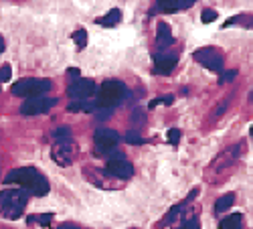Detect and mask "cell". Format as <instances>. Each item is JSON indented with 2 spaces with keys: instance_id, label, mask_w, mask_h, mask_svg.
<instances>
[{
  "instance_id": "30bf717a",
  "label": "cell",
  "mask_w": 253,
  "mask_h": 229,
  "mask_svg": "<svg viewBox=\"0 0 253 229\" xmlns=\"http://www.w3.org/2000/svg\"><path fill=\"white\" fill-rule=\"evenodd\" d=\"M105 171H108L114 179H120V181H128L132 175H134V166L132 162L126 158L122 152H116L112 158H108V164H105Z\"/></svg>"
},
{
  "instance_id": "836d02e7",
  "label": "cell",
  "mask_w": 253,
  "mask_h": 229,
  "mask_svg": "<svg viewBox=\"0 0 253 229\" xmlns=\"http://www.w3.org/2000/svg\"><path fill=\"white\" fill-rule=\"evenodd\" d=\"M134 229H138V227H134Z\"/></svg>"
},
{
  "instance_id": "83f0119b",
  "label": "cell",
  "mask_w": 253,
  "mask_h": 229,
  "mask_svg": "<svg viewBox=\"0 0 253 229\" xmlns=\"http://www.w3.org/2000/svg\"><path fill=\"white\" fill-rule=\"evenodd\" d=\"M235 77V71H229V73H221V77H219V83H227V81H231V79H233Z\"/></svg>"
},
{
  "instance_id": "3957f363",
  "label": "cell",
  "mask_w": 253,
  "mask_h": 229,
  "mask_svg": "<svg viewBox=\"0 0 253 229\" xmlns=\"http://www.w3.org/2000/svg\"><path fill=\"white\" fill-rule=\"evenodd\" d=\"M29 193L25 189H4L0 191V215L4 219H18L25 213L29 203Z\"/></svg>"
},
{
  "instance_id": "4fadbf2b",
  "label": "cell",
  "mask_w": 253,
  "mask_h": 229,
  "mask_svg": "<svg viewBox=\"0 0 253 229\" xmlns=\"http://www.w3.org/2000/svg\"><path fill=\"white\" fill-rule=\"evenodd\" d=\"M85 177H87V181L89 183H93V184H97V186H101V189H122L124 184H120V183H114V177L105 171V169H95V166H85Z\"/></svg>"
},
{
  "instance_id": "d6986e66",
  "label": "cell",
  "mask_w": 253,
  "mask_h": 229,
  "mask_svg": "<svg viewBox=\"0 0 253 229\" xmlns=\"http://www.w3.org/2000/svg\"><path fill=\"white\" fill-rule=\"evenodd\" d=\"M219 229H243V215L241 213H231L225 217L219 225Z\"/></svg>"
},
{
  "instance_id": "4dcf8cb0",
  "label": "cell",
  "mask_w": 253,
  "mask_h": 229,
  "mask_svg": "<svg viewBox=\"0 0 253 229\" xmlns=\"http://www.w3.org/2000/svg\"><path fill=\"white\" fill-rule=\"evenodd\" d=\"M2 51H4V39L0 37V53H2Z\"/></svg>"
},
{
  "instance_id": "4316f807",
  "label": "cell",
  "mask_w": 253,
  "mask_h": 229,
  "mask_svg": "<svg viewBox=\"0 0 253 229\" xmlns=\"http://www.w3.org/2000/svg\"><path fill=\"white\" fill-rule=\"evenodd\" d=\"M35 221H39L41 225H45V227H47V225H49V223L53 221V213H45V215H41V217H37Z\"/></svg>"
},
{
  "instance_id": "cb8c5ba5",
  "label": "cell",
  "mask_w": 253,
  "mask_h": 229,
  "mask_svg": "<svg viewBox=\"0 0 253 229\" xmlns=\"http://www.w3.org/2000/svg\"><path fill=\"white\" fill-rule=\"evenodd\" d=\"M126 142H130V144H142V142H144V138H142L136 130H130L128 134H126Z\"/></svg>"
},
{
  "instance_id": "7a4b0ae2",
  "label": "cell",
  "mask_w": 253,
  "mask_h": 229,
  "mask_svg": "<svg viewBox=\"0 0 253 229\" xmlns=\"http://www.w3.org/2000/svg\"><path fill=\"white\" fill-rule=\"evenodd\" d=\"M128 95H130L128 88H126L120 79H105L99 86L95 101H97V108L114 110V108L120 106V103H124L126 99H128Z\"/></svg>"
},
{
  "instance_id": "44dd1931",
  "label": "cell",
  "mask_w": 253,
  "mask_h": 229,
  "mask_svg": "<svg viewBox=\"0 0 253 229\" xmlns=\"http://www.w3.org/2000/svg\"><path fill=\"white\" fill-rule=\"evenodd\" d=\"M73 41H75V45H77L79 49H83V47L87 45V31H85V29L75 31V33H73Z\"/></svg>"
},
{
  "instance_id": "8992f818",
  "label": "cell",
  "mask_w": 253,
  "mask_h": 229,
  "mask_svg": "<svg viewBox=\"0 0 253 229\" xmlns=\"http://www.w3.org/2000/svg\"><path fill=\"white\" fill-rule=\"evenodd\" d=\"M118 142H120V134L116 132V130H110V128H103V130H97L95 134H93V152L97 154V156H108V158H112L118 150H116V146H118Z\"/></svg>"
},
{
  "instance_id": "9a60e30c",
  "label": "cell",
  "mask_w": 253,
  "mask_h": 229,
  "mask_svg": "<svg viewBox=\"0 0 253 229\" xmlns=\"http://www.w3.org/2000/svg\"><path fill=\"white\" fill-rule=\"evenodd\" d=\"M195 4V0H160V2L152 8V12L160 10V12H178V10H186Z\"/></svg>"
},
{
  "instance_id": "1f68e13d",
  "label": "cell",
  "mask_w": 253,
  "mask_h": 229,
  "mask_svg": "<svg viewBox=\"0 0 253 229\" xmlns=\"http://www.w3.org/2000/svg\"><path fill=\"white\" fill-rule=\"evenodd\" d=\"M249 101H251V103H253V92H251V93H249Z\"/></svg>"
},
{
  "instance_id": "6da1fadb",
  "label": "cell",
  "mask_w": 253,
  "mask_h": 229,
  "mask_svg": "<svg viewBox=\"0 0 253 229\" xmlns=\"http://www.w3.org/2000/svg\"><path fill=\"white\" fill-rule=\"evenodd\" d=\"M6 184H18L20 189H25L29 195H35V197H43L49 193V181L47 177L33 169V166H23V169H14L6 175L4 179Z\"/></svg>"
},
{
  "instance_id": "ffe728a7",
  "label": "cell",
  "mask_w": 253,
  "mask_h": 229,
  "mask_svg": "<svg viewBox=\"0 0 253 229\" xmlns=\"http://www.w3.org/2000/svg\"><path fill=\"white\" fill-rule=\"evenodd\" d=\"M233 25H243L247 29H253V14H237V16H231L229 20H225V29L227 27H233Z\"/></svg>"
},
{
  "instance_id": "ac0fdd59",
  "label": "cell",
  "mask_w": 253,
  "mask_h": 229,
  "mask_svg": "<svg viewBox=\"0 0 253 229\" xmlns=\"http://www.w3.org/2000/svg\"><path fill=\"white\" fill-rule=\"evenodd\" d=\"M233 203H235V193H227V195L219 197L217 203H215V215L219 217V215L227 213V209H229V207L233 205Z\"/></svg>"
},
{
  "instance_id": "277c9868",
  "label": "cell",
  "mask_w": 253,
  "mask_h": 229,
  "mask_svg": "<svg viewBox=\"0 0 253 229\" xmlns=\"http://www.w3.org/2000/svg\"><path fill=\"white\" fill-rule=\"evenodd\" d=\"M53 88L51 79H41V77H25L18 79L12 86V95L16 97H39L45 92H49Z\"/></svg>"
},
{
  "instance_id": "5bb4252c",
  "label": "cell",
  "mask_w": 253,
  "mask_h": 229,
  "mask_svg": "<svg viewBox=\"0 0 253 229\" xmlns=\"http://www.w3.org/2000/svg\"><path fill=\"white\" fill-rule=\"evenodd\" d=\"M172 45H174L172 31H170V27H168V23L160 20L158 27H156V49H158V53L166 51L168 47H172Z\"/></svg>"
},
{
  "instance_id": "7c38bea8",
  "label": "cell",
  "mask_w": 253,
  "mask_h": 229,
  "mask_svg": "<svg viewBox=\"0 0 253 229\" xmlns=\"http://www.w3.org/2000/svg\"><path fill=\"white\" fill-rule=\"evenodd\" d=\"M178 51H162L154 55V73L156 75H170L178 65Z\"/></svg>"
},
{
  "instance_id": "8fae6325",
  "label": "cell",
  "mask_w": 253,
  "mask_h": 229,
  "mask_svg": "<svg viewBox=\"0 0 253 229\" xmlns=\"http://www.w3.org/2000/svg\"><path fill=\"white\" fill-rule=\"evenodd\" d=\"M57 97H45V95H39V97H29L23 106H20V114L23 116H39V114H45L51 108L57 106Z\"/></svg>"
},
{
  "instance_id": "d6a6232c",
  "label": "cell",
  "mask_w": 253,
  "mask_h": 229,
  "mask_svg": "<svg viewBox=\"0 0 253 229\" xmlns=\"http://www.w3.org/2000/svg\"><path fill=\"white\" fill-rule=\"evenodd\" d=\"M251 138H253V126H251Z\"/></svg>"
},
{
  "instance_id": "603a6c76",
  "label": "cell",
  "mask_w": 253,
  "mask_h": 229,
  "mask_svg": "<svg viewBox=\"0 0 253 229\" xmlns=\"http://www.w3.org/2000/svg\"><path fill=\"white\" fill-rule=\"evenodd\" d=\"M172 101H174V95H162V97H156L154 101H150V108L158 106V103H164V106H172Z\"/></svg>"
},
{
  "instance_id": "484cf974",
  "label": "cell",
  "mask_w": 253,
  "mask_h": 229,
  "mask_svg": "<svg viewBox=\"0 0 253 229\" xmlns=\"http://www.w3.org/2000/svg\"><path fill=\"white\" fill-rule=\"evenodd\" d=\"M178 140H180V130H176V128L168 130V142H170V144H178Z\"/></svg>"
},
{
  "instance_id": "e0dca14e",
  "label": "cell",
  "mask_w": 253,
  "mask_h": 229,
  "mask_svg": "<svg viewBox=\"0 0 253 229\" xmlns=\"http://www.w3.org/2000/svg\"><path fill=\"white\" fill-rule=\"evenodd\" d=\"M178 229H201V221L193 211H182L180 223L176 225Z\"/></svg>"
},
{
  "instance_id": "9c48e42d",
  "label": "cell",
  "mask_w": 253,
  "mask_h": 229,
  "mask_svg": "<svg viewBox=\"0 0 253 229\" xmlns=\"http://www.w3.org/2000/svg\"><path fill=\"white\" fill-rule=\"evenodd\" d=\"M97 92V86L93 79H87V77H79L75 81L69 83L67 88V95L73 99V101H87L89 97H93Z\"/></svg>"
},
{
  "instance_id": "52a82bcc",
  "label": "cell",
  "mask_w": 253,
  "mask_h": 229,
  "mask_svg": "<svg viewBox=\"0 0 253 229\" xmlns=\"http://www.w3.org/2000/svg\"><path fill=\"white\" fill-rule=\"evenodd\" d=\"M77 144L73 138H61V140H53V160L59 166H69L73 164V160L77 158Z\"/></svg>"
},
{
  "instance_id": "f1b7e54d",
  "label": "cell",
  "mask_w": 253,
  "mask_h": 229,
  "mask_svg": "<svg viewBox=\"0 0 253 229\" xmlns=\"http://www.w3.org/2000/svg\"><path fill=\"white\" fill-rule=\"evenodd\" d=\"M57 229H83V227H79V225H75V223H63V225H59Z\"/></svg>"
},
{
  "instance_id": "ba28073f",
  "label": "cell",
  "mask_w": 253,
  "mask_h": 229,
  "mask_svg": "<svg viewBox=\"0 0 253 229\" xmlns=\"http://www.w3.org/2000/svg\"><path fill=\"white\" fill-rule=\"evenodd\" d=\"M193 59L197 61V63H201L203 67L215 71V73H223L225 71V59H223L221 51L215 49V47H203V49L195 51Z\"/></svg>"
},
{
  "instance_id": "f546056e",
  "label": "cell",
  "mask_w": 253,
  "mask_h": 229,
  "mask_svg": "<svg viewBox=\"0 0 253 229\" xmlns=\"http://www.w3.org/2000/svg\"><path fill=\"white\" fill-rule=\"evenodd\" d=\"M142 114H144L142 110H136V112H134V122H136V124H142V122H144V118H142Z\"/></svg>"
},
{
  "instance_id": "2e32d148",
  "label": "cell",
  "mask_w": 253,
  "mask_h": 229,
  "mask_svg": "<svg viewBox=\"0 0 253 229\" xmlns=\"http://www.w3.org/2000/svg\"><path fill=\"white\" fill-rule=\"evenodd\" d=\"M120 20H122V10H120V8H112L105 16L97 18V23H99L101 27H105V29H112V27L120 25Z\"/></svg>"
},
{
  "instance_id": "5b68a950",
  "label": "cell",
  "mask_w": 253,
  "mask_h": 229,
  "mask_svg": "<svg viewBox=\"0 0 253 229\" xmlns=\"http://www.w3.org/2000/svg\"><path fill=\"white\" fill-rule=\"evenodd\" d=\"M241 150H243V142H237L235 146L223 150V152L213 160V164H211V173H213L215 177H223L225 173L233 171L235 164H237V160H239V156H241Z\"/></svg>"
},
{
  "instance_id": "d4e9b609",
  "label": "cell",
  "mask_w": 253,
  "mask_h": 229,
  "mask_svg": "<svg viewBox=\"0 0 253 229\" xmlns=\"http://www.w3.org/2000/svg\"><path fill=\"white\" fill-rule=\"evenodd\" d=\"M12 77V67L10 65H2L0 67V83H6Z\"/></svg>"
},
{
  "instance_id": "7402d4cb",
  "label": "cell",
  "mask_w": 253,
  "mask_h": 229,
  "mask_svg": "<svg viewBox=\"0 0 253 229\" xmlns=\"http://www.w3.org/2000/svg\"><path fill=\"white\" fill-rule=\"evenodd\" d=\"M217 16H219L217 10H213V8H205L203 14H201V20L209 25V23H213V20H217Z\"/></svg>"
}]
</instances>
